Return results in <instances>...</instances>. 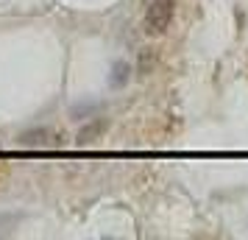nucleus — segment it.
<instances>
[{
    "label": "nucleus",
    "mask_w": 248,
    "mask_h": 240,
    "mask_svg": "<svg viewBox=\"0 0 248 240\" xmlns=\"http://www.w3.org/2000/svg\"><path fill=\"white\" fill-rule=\"evenodd\" d=\"M125 81H128V64H125V62H117L114 70H112V84L114 87H123Z\"/></svg>",
    "instance_id": "nucleus-3"
},
{
    "label": "nucleus",
    "mask_w": 248,
    "mask_h": 240,
    "mask_svg": "<svg viewBox=\"0 0 248 240\" xmlns=\"http://www.w3.org/2000/svg\"><path fill=\"white\" fill-rule=\"evenodd\" d=\"M103 128H106V120H98L95 126H87V128H81V134H78V143L81 145H87V143H92V140H98L103 134Z\"/></svg>",
    "instance_id": "nucleus-2"
},
{
    "label": "nucleus",
    "mask_w": 248,
    "mask_h": 240,
    "mask_svg": "<svg viewBox=\"0 0 248 240\" xmlns=\"http://www.w3.org/2000/svg\"><path fill=\"white\" fill-rule=\"evenodd\" d=\"M173 14H176V0H151V6L145 12V34L148 36L168 34Z\"/></svg>",
    "instance_id": "nucleus-1"
},
{
    "label": "nucleus",
    "mask_w": 248,
    "mask_h": 240,
    "mask_svg": "<svg viewBox=\"0 0 248 240\" xmlns=\"http://www.w3.org/2000/svg\"><path fill=\"white\" fill-rule=\"evenodd\" d=\"M154 62H156L154 50H142V59H140V73H148V70L154 67Z\"/></svg>",
    "instance_id": "nucleus-4"
}]
</instances>
